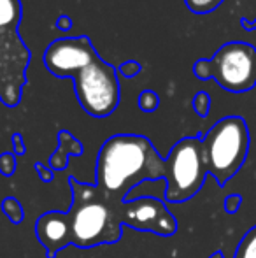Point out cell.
I'll return each mask as SVG.
<instances>
[{
    "instance_id": "11",
    "label": "cell",
    "mask_w": 256,
    "mask_h": 258,
    "mask_svg": "<svg viewBox=\"0 0 256 258\" xmlns=\"http://www.w3.org/2000/svg\"><path fill=\"white\" fill-rule=\"evenodd\" d=\"M84 148L82 144L72 136L67 130H60L58 134V150L49 156V169L55 170H63L68 165V156H79L82 155Z\"/></svg>"
},
{
    "instance_id": "22",
    "label": "cell",
    "mask_w": 256,
    "mask_h": 258,
    "mask_svg": "<svg viewBox=\"0 0 256 258\" xmlns=\"http://www.w3.org/2000/svg\"><path fill=\"white\" fill-rule=\"evenodd\" d=\"M239 206H240L239 195H230V197L225 201V209L228 211V213H235V211L239 209Z\"/></svg>"
},
{
    "instance_id": "19",
    "label": "cell",
    "mask_w": 256,
    "mask_h": 258,
    "mask_svg": "<svg viewBox=\"0 0 256 258\" xmlns=\"http://www.w3.org/2000/svg\"><path fill=\"white\" fill-rule=\"evenodd\" d=\"M140 71H142V67H140V63L135 60H128V61H125V63L120 65V74L125 76V78H128V79L135 78Z\"/></svg>"
},
{
    "instance_id": "15",
    "label": "cell",
    "mask_w": 256,
    "mask_h": 258,
    "mask_svg": "<svg viewBox=\"0 0 256 258\" xmlns=\"http://www.w3.org/2000/svg\"><path fill=\"white\" fill-rule=\"evenodd\" d=\"M188 9L195 14H207L214 11L223 0H185Z\"/></svg>"
},
{
    "instance_id": "17",
    "label": "cell",
    "mask_w": 256,
    "mask_h": 258,
    "mask_svg": "<svg viewBox=\"0 0 256 258\" xmlns=\"http://www.w3.org/2000/svg\"><path fill=\"white\" fill-rule=\"evenodd\" d=\"M16 172V155L14 153H6L0 155V174L2 176H13Z\"/></svg>"
},
{
    "instance_id": "12",
    "label": "cell",
    "mask_w": 256,
    "mask_h": 258,
    "mask_svg": "<svg viewBox=\"0 0 256 258\" xmlns=\"http://www.w3.org/2000/svg\"><path fill=\"white\" fill-rule=\"evenodd\" d=\"M21 21L20 0H0V30H18Z\"/></svg>"
},
{
    "instance_id": "18",
    "label": "cell",
    "mask_w": 256,
    "mask_h": 258,
    "mask_svg": "<svg viewBox=\"0 0 256 258\" xmlns=\"http://www.w3.org/2000/svg\"><path fill=\"white\" fill-rule=\"evenodd\" d=\"M193 109L198 116H205L211 109V99L205 92H198L193 97Z\"/></svg>"
},
{
    "instance_id": "20",
    "label": "cell",
    "mask_w": 256,
    "mask_h": 258,
    "mask_svg": "<svg viewBox=\"0 0 256 258\" xmlns=\"http://www.w3.org/2000/svg\"><path fill=\"white\" fill-rule=\"evenodd\" d=\"M35 170H37L41 181H44V183H51L53 177H55V172L51 169H48V167H44L42 163H35Z\"/></svg>"
},
{
    "instance_id": "16",
    "label": "cell",
    "mask_w": 256,
    "mask_h": 258,
    "mask_svg": "<svg viewBox=\"0 0 256 258\" xmlns=\"http://www.w3.org/2000/svg\"><path fill=\"white\" fill-rule=\"evenodd\" d=\"M158 105H160V99H158L156 92H153V90H144L139 95V107L142 109L144 112L156 111Z\"/></svg>"
},
{
    "instance_id": "2",
    "label": "cell",
    "mask_w": 256,
    "mask_h": 258,
    "mask_svg": "<svg viewBox=\"0 0 256 258\" xmlns=\"http://www.w3.org/2000/svg\"><path fill=\"white\" fill-rule=\"evenodd\" d=\"M68 184L72 188V206L67 211L70 244L81 249L116 244L123 232L121 204L109 201L97 184L81 183L75 177H68Z\"/></svg>"
},
{
    "instance_id": "5",
    "label": "cell",
    "mask_w": 256,
    "mask_h": 258,
    "mask_svg": "<svg viewBox=\"0 0 256 258\" xmlns=\"http://www.w3.org/2000/svg\"><path fill=\"white\" fill-rule=\"evenodd\" d=\"M193 72L200 79L214 78L228 92H246L256 83V51L242 42H230L211 60H198Z\"/></svg>"
},
{
    "instance_id": "23",
    "label": "cell",
    "mask_w": 256,
    "mask_h": 258,
    "mask_svg": "<svg viewBox=\"0 0 256 258\" xmlns=\"http://www.w3.org/2000/svg\"><path fill=\"white\" fill-rule=\"evenodd\" d=\"M56 25H58L60 30H68V28L72 27V20L68 16H60L58 21H56Z\"/></svg>"
},
{
    "instance_id": "9",
    "label": "cell",
    "mask_w": 256,
    "mask_h": 258,
    "mask_svg": "<svg viewBox=\"0 0 256 258\" xmlns=\"http://www.w3.org/2000/svg\"><path fill=\"white\" fill-rule=\"evenodd\" d=\"M95 58L99 54L86 35L56 39L44 51L46 67L56 78H74Z\"/></svg>"
},
{
    "instance_id": "21",
    "label": "cell",
    "mask_w": 256,
    "mask_h": 258,
    "mask_svg": "<svg viewBox=\"0 0 256 258\" xmlns=\"http://www.w3.org/2000/svg\"><path fill=\"white\" fill-rule=\"evenodd\" d=\"M13 146H14L13 153L16 155V156L25 155L27 148H25V144H23V137H21V134H14V136H13Z\"/></svg>"
},
{
    "instance_id": "1",
    "label": "cell",
    "mask_w": 256,
    "mask_h": 258,
    "mask_svg": "<svg viewBox=\"0 0 256 258\" xmlns=\"http://www.w3.org/2000/svg\"><path fill=\"white\" fill-rule=\"evenodd\" d=\"M167 177V162L151 141L135 134H118L107 139L97 158V188L114 204H123L142 181Z\"/></svg>"
},
{
    "instance_id": "7",
    "label": "cell",
    "mask_w": 256,
    "mask_h": 258,
    "mask_svg": "<svg viewBox=\"0 0 256 258\" xmlns=\"http://www.w3.org/2000/svg\"><path fill=\"white\" fill-rule=\"evenodd\" d=\"M30 49L23 44L18 30H0V100L16 107L27 83Z\"/></svg>"
},
{
    "instance_id": "6",
    "label": "cell",
    "mask_w": 256,
    "mask_h": 258,
    "mask_svg": "<svg viewBox=\"0 0 256 258\" xmlns=\"http://www.w3.org/2000/svg\"><path fill=\"white\" fill-rule=\"evenodd\" d=\"M74 88L81 107L93 118H106L120 104V81L116 69L104 58H95L74 76Z\"/></svg>"
},
{
    "instance_id": "14",
    "label": "cell",
    "mask_w": 256,
    "mask_h": 258,
    "mask_svg": "<svg viewBox=\"0 0 256 258\" xmlns=\"http://www.w3.org/2000/svg\"><path fill=\"white\" fill-rule=\"evenodd\" d=\"M237 258H256V227L246 234L237 251Z\"/></svg>"
},
{
    "instance_id": "4",
    "label": "cell",
    "mask_w": 256,
    "mask_h": 258,
    "mask_svg": "<svg viewBox=\"0 0 256 258\" xmlns=\"http://www.w3.org/2000/svg\"><path fill=\"white\" fill-rule=\"evenodd\" d=\"M165 162H167L165 201L170 204H181L195 197L204 186V181L209 174L204 160L202 139L185 137L178 141Z\"/></svg>"
},
{
    "instance_id": "13",
    "label": "cell",
    "mask_w": 256,
    "mask_h": 258,
    "mask_svg": "<svg viewBox=\"0 0 256 258\" xmlns=\"http://www.w3.org/2000/svg\"><path fill=\"white\" fill-rule=\"evenodd\" d=\"M2 211L4 214L7 216V220L14 225H20L25 218V211H23V206L20 204L16 197H6L2 201Z\"/></svg>"
},
{
    "instance_id": "10",
    "label": "cell",
    "mask_w": 256,
    "mask_h": 258,
    "mask_svg": "<svg viewBox=\"0 0 256 258\" xmlns=\"http://www.w3.org/2000/svg\"><path fill=\"white\" fill-rule=\"evenodd\" d=\"M35 237L46 248V256L56 258L62 249L70 246L67 211H49L35 221Z\"/></svg>"
},
{
    "instance_id": "3",
    "label": "cell",
    "mask_w": 256,
    "mask_h": 258,
    "mask_svg": "<svg viewBox=\"0 0 256 258\" xmlns=\"http://www.w3.org/2000/svg\"><path fill=\"white\" fill-rule=\"evenodd\" d=\"M202 150L207 172L223 186L246 162L249 150L246 121L239 116L219 119L202 139Z\"/></svg>"
},
{
    "instance_id": "8",
    "label": "cell",
    "mask_w": 256,
    "mask_h": 258,
    "mask_svg": "<svg viewBox=\"0 0 256 258\" xmlns=\"http://www.w3.org/2000/svg\"><path fill=\"white\" fill-rule=\"evenodd\" d=\"M120 216L123 225L140 232L170 237L178 230V221L167 206L154 197H142L123 202L120 206Z\"/></svg>"
}]
</instances>
